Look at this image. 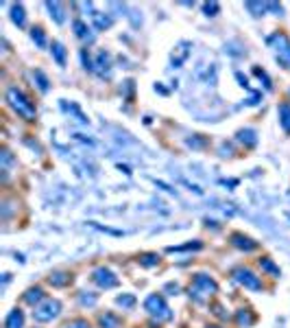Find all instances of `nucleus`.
<instances>
[{
    "label": "nucleus",
    "mask_w": 290,
    "mask_h": 328,
    "mask_svg": "<svg viewBox=\"0 0 290 328\" xmlns=\"http://www.w3.org/2000/svg\"><path fill=\"white\" fill-rule=\"evenodd\" d=\"M280 118H282L284 129L290 131V103H282L280 105Z\"/></svg>",
    "instance_id": "3"
},
{
    "label": "nucleus",
    "mask_w": 290,
    "mask_h": 328,
    "mask_svg": "<svg viewBox=\"0 0 290 328\" xmlns=\"http://www.w3.org/2000/svg\"><path fill=\"white\" fill-rule=\"evenodd\" d=\"M74 31H76V35H79L81 40H92V35H90V29H87V26H85V22L76 20V22H74Z\"/></svg>",
    "instance_id": "6"
},
{
    "label": "nucleus",
    "mask_w": 290,
    "mask_h": 328,
    "mask_svg": "<svg viewBox=\"0 0 290 328\" xmlns=\"http://www.w3.org/2000/svg\"><path fill=\"white\" fill-rule=\"evenodd\" d=\"M68 328H87V324H85V322H74V324L68 326Z\"/></svg>",
    "instance_id": "13"
},
{
    "label": "nucleus",
    "mask_w": 290,
    "mask_h": 328,
    "mask_svg": "<svg viewBox=\"0 0 290 328\" xmlns=\"http://www.w3.org/2000/svg\"><path fill=\"white\" fill-rule=\"evenodd\" d=\"M7 101L11 103V107H13L20 116H24L29 120L35 118V107H33V103L22 94V90H18V87H9L7 90Z\"/></svg>",
    "instance_id": "1"
},
{
    "label": "nucleus",
    "mask_w": 290,
    "mask_h": 328,
    "mask_svg": "<svg viewBox=\"0 0 290 328\" xmlns=\"http://www.w3.org/2000/svg\"><path fill=\"white\" fill-rule=\"evenodd\" d=\"M53 55H55V59H57L59 66L65 64V48L59 42H53Z\"/></svg>",
    "instance_id": "5"
},
{
    "label": "nucleus",
    "mask_w": 290,
    "mask_h": 328,
    "mask_svg": "<svg viewBox=\"0 0 290 328\" xmlns=\"http://www.w3.org/2000/svg\"><path fill=\"white\" fill-rule=\"evenodd\" d=\"M31 37H33V40L37 42V46H44V44H46V37H44V31L40 29V26H37V29H33Z\"/></svg>",
    "instance_id": "10"
},
{
    "label": "nucleus",
    "mask_w": 290,
    "mask_h": 328,
    "mask_svg": "<svg viewBox=\"0 0 290 328\" xmlns=\"http://www.w3.org/2000/svg\"><path fill=\"white\" fill-rule=\"evenodd\" d=\"M57 309H59V304L48 302L44 309H40V311H46V313H35V317H37V320H51L53 315H57Z\"/></svg>",
    "instance_id": "2"
},
{
    "label": "nucleus",
    "mask_w": 290,
    "mask_h": 328,
    "mask_svg": "<svg viewBox=\"0 0 290 328\" xmlns=\"http://www.w3.org/2000/svg\"><path fill=\"white\" fill-rule=\"evenodd\" d=\"M22 326V315L18 313V311H13V313L9 315L7 320V328H20Z\"/></svg>",
    "instance_id": "8"
},
{
    "label": "nucleus",
    "mask_w": 290,
    "mask_h": 328,
    "mask_svg": "<svg viewBox=\"0 0 290 328\" xmlns=\"http://www.w3.org/2000/svg\"><path fill=\"white\" fill-rule=\"evenodd\" d=\"M35 77H37V79H40V87H42L44 92H46V90H48V79H46V77H44V75L40 73V70H37V73H35Z\"/></svg>",
    "instance_id": "11"
},
{
    "label": "nucleus",
    "mask_w": 290,
    "mask_h": 328,
    "mask_svg": "<svg viewBox=\"0 0 290 328\" xmlns=\"http://www.w3.org/2000/svg\"><path fill=\"white\" fill-rule=\"evenodd\" d=\"M92 15H94V22H96L98 29H107V26L112 24V20H109L107 15H103V13H92Z\"/></svg>",
    "instance_id": "9"
},
{
    "label": "nucleus",
    "mask_w": 290,
    "mask_h": 328,
    "mask_svg": "<svg viewBox=\"0 0 290 328\" xmlns=\"http://www.w3.org/2000/svg\"><path fill=\"white\" fill-rule=\"evenodd\" d=\"M214 11H218V4H216V2H212V4H205V13H207V15H216Z\"/></svg>",
    "instance_id": "12"
},
{
    "label": "nucleus",
    "mask_w": 290,
    "mask_h": 328,
    "mask_svg": "<svg viewBox=\"0 0 290 328\" xmlns=\"http://www.w3.org/2000/svg\"><path fill=\"white\" fill-rule=\"evenodd\" d=\"M11 18L18 26H24V9H22V4H15L13 9H11Z\"/></svg>",
    "instance_id": "7"
},
{
    "label": "nucleus",
    "mask_w": 290,
    "mask_h": 328,
    "mask_svg": "<svg viewBox=\"0 0 290 328\" xmlns=\"http://www.w3.org/2000/svg\"><path fill=\"white\" fill-rule=\"evenodd\" d=\"M48 11H51V15H55V20L57 22H63V7L59 2H46Z\"/></svg>",
    "instance_id": "4"
}]
</instances>
